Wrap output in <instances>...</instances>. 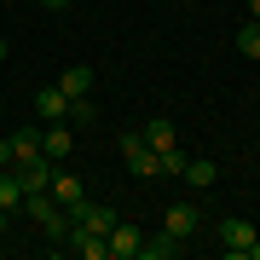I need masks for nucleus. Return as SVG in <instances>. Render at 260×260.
<instances>
[{
	"mask_svg": "<svg viewBox=\"0 0 260 260\" xmlns=\"http://www.w3.org/2000/svg\"><path fill=\"white\" fill-rule=\"evenodd\" d=\"M185 254V237H174L162 225V232H150V237H139V260H179Z\"/></svg>",
	"mask_w": 260,
	"mask_h": 260,
	"instance_id": "5",
	"label": "nucleus"
},
{
	"mask_svg": "<svg viewBox=\"0 0 260 260\" xmlns=\"http://www.w3.org/2000/svg\"><path fill=\"white\" fill-rule=\"evenodd\" d=\"M12 156H18V162H35V156H47V150H41V127H35V121L12 133Z\"/></svg>",
	"mask_w": 260,
	"mask_h": 260,
	"instance_id": "15",
	"label": "nucleus"
},
{
	"mask_svg": "<svg viewBox=\"0 0 260 260\" xmlns=\"http://www.w3.org/2000/svg\"><path fill=\"white\" fill-rule=\"evenodd\" d=\"M64 254H75V260H110V243H104V232H93V225H75L70 220V232H64V243H58Z\"/></svg>",
	"mask_w": 260,
	"mask_h": 260,
	"instance_id": "2",
	"label": "nucleus"
},
{
	"mask_svg": "<svg viewBox=\"0 0 260 260\" xmlns=\"http://www.w3.org/2000/svg\"><path fill=\"white\" fill-rule=\"evenodd\" d=\"M0 110H6V104H0Z\"/></svg>",
	"mask_w": 260,
	"mask_h": 260,
	"instance_id": "27",
	"label": "nucleus"
},
{
	"mask_svg": "<svg viewBox=\"0 0 260 260\" xmlns=\"http://www.w3.org/2000/svg\"><path fill=\"white\" fill-rule=\"evenodd\" d=\"M12 162L18 156H12V133H6V139H0V168H12Z\"/></svg>",
	"mask_w": 260,
	"mask_h": 260,
	"instance_id": "21",
	"label": "nucleus"
},
{
	"mask_svg": "<svg viewBox=\"0 0 260 260\" xmlns=\"http://www.w3.org/2000/svg\"><path fill=\"white\" fill-rule=\"evenodd\" d=\"M139 225H127V220H116L110 225V237H104V243H110V260H139Z\"/></svg>",
	"mask_w": 260,
	"mask_h": 260,
	"instance_id": "8",
	"label": "nucleus"
},
{
	"mask_svg": "<svg viewBox=\"0 0 260 260\" xmlns=\"http://www.w3.org/2000/svg\"><path fill=\"white\" fill-rule=\"evenodd\" d=\"M179 179H185L191 191H214V185H220V162H214V156H185Z\"/></svg>",
	"mask_w": 260,
	"mask_h": 260,
	"instance_id": "6",
	"label": "nucleus"
},
{
	"mask_svg": "<svg viewBox=\"0 0 260 260\" xmlns=\"http://www.w3.org/2000/svg\"><path fill=\"white\" fill-rule=\"evenodd\" d=\"M237 52H243V58H260V23H254V18L237 29Z\"/></svg>",
	"mask_w": 260,
	"mask_h": 260,
	"instance_id": "20",
	"label": "nucleus"
},
{
	"mask_svg": "<svg viewBox=\"0 0 260 260\" xmlns=\"http://www.w3.org/2000/svg\"><path fill=\"white\" fill-rule=\"evenodd\" d=\"M249 18H254V23H260V0H249Z\"/></svg>",
	"mask_w": 260,
	"mask_h": 260,
	"instance_id": "24",
	"label": "nucleus"
},
{
	"mask_svg": "<svg viewBox=\"0 0 260 260\" xmlns=\"http://www.w3.org/2000/svg\"><path fill=\"white\" fill-rule=\"evenodd\" d=\"M75 0H41V12H70Z\"/></svg>",
	"mask_w": 260,
	"mask_h": 260,
	"instance_id": "22",
	"label": "nucleus"
},
{
	"mask_svg": "<svg viewBox=\"0 0 260 260\" xmlns=\"http://www.w3.org/2000/svg\"><path fill=\"white\" fill-rule=\"evenodd\" d=\"M70 127H93V121H99V104H93V93H87V99H70Z\"/></svg>",
	"mask_w": 260,
	"mask_h": 260,
	"instance_id": "18",
	"label": "nucleus"
},
{
	"mask_svg": "<svg viewBox=\"0 0 260 260\" xmlns=\"http://www.w3.org/2000/svg\"><path fill=\"white\" fill-rule=\"evenodd\" d=\"M0 243H6V208H0Z\"/></svg>",
	"mask_w": 260,
	"mask_h": 260,
	"instance_id": "25",
	"label": "nucleus"
},
{
	"mask_svg": "<svg viewBox=\"0 0 260 260\" xmlns=\"http://www.w3.org/2000/svg\"><path fill=\"white\" fill-rule=\"evenodd\" d=\"M139 133H145V145H150V150H174V145H179V133H174V121H168V116H150Z\"/></svg>",
	"mask_w": 260,
	"mask_h": 260,
	"instance_id": "14",
	"label": "nucleus"
},
{
	"mask_svg": "<svg viewBox=\"0 0 260 260\" xmlns=\"http://www.w3.org/2000/svg\"><path fill=\"white\" fill-rule=\"evenodd\" d=\"M47 191H52V203H58V208H70V203H81V197H87V191H81V179L64 174V168H52V185H47Z\"/></svg>",
	"mask_w": 260,
	"mask_h": 260,
	"instance_id": "13",
	"label": "nucleus"
},
{
	"mask_svg": "<svg viewBox=\"0 0 260 260\" xmlns=\"http://www.w3.org/2000/svg\"><path fill=\"white\" fill-rule=\"evenodd\" d=\"M58 87H64L70 99H87L93 93V64H70L64 75H58Z\"/></svg>",
	"mask_w": 260,
	"mask_h": 260,
	"instance_id": "16",
	"label": "nucleus"
},
{
	"mask_svg": "<svg viewBox=\"0 0 260 260\" xmlns=\"http://www.w3.org/2000/svg\"><path fill=\"white\" fill-rule=\"evenodd\" d=\"M121 162L133 179H156V150L145 145V133H121Z\"/></svg>",
	"mask_w": 260,
	"mask_h": 260,
	"instance_id": "3",
	"label": "nucleus"
},
{
	"mask_svg": "<svg viewBox=\"0 0 260 260\" xmlns=\"http://www.w3.org/2000/svg\"><path fill=\"white\" fill-rule=\"evenodd\" d=\"M243 260H260V237H254V243H249V254H243Z\"/></svg>",
	"mask_w": 260,
	"mask_h": 260,
	"instance_id": "23",
	"label": "nucleus"
},
{
	"mask_svg": "<svg viewBox=\"0 0 260 260\" xmlns=\"http://www.w3.org/2000/svg\"><path fill=\"white\" fill-rule=\"evenodd\" d=\"M179 168H185V150H179V145L174 150H156V174L162 179H179Z\"/></svg>",
	"mask_w": 260,
	"mask_h": 260,
	"instance_id": "19",
	"label": "nucleus"
},
{
	"mask_svg": "<svg viewBox=\"0 0 260 260\" xmlns=\"http://www.w3.org/2000/svg\"><path fill=\"white\" fill-rule=\"evenodd\" d=\"M162 225H168L174 237H185V243H191V237H197V225H203V214H197V203H168V220H162Z\"/></svg>",
	"mask_w": 260,
	"mask_h": 260,
	"instance_id": "10",
	"label": "nucleus"
},
{
	"mask_svg": "<svg viewBox=\"0 0 260 260\" xmlns=\"http://www.w3.org/2000/svg\"><path fill=\"white\" fill-rule=\"evenodd\" d=\"M23 214H29V220H35V225H41V232H47L52 243H64V232H70V214L52 203V191H29V197H23Z\"/></svg>",
	"mask_w": 260,
	"mask_h": 260,
	"instance_id": "1",
	"label": "nucleus"
},
{
	"mask_svg": "<svg viewBox=\"0 0 260 260\" xmlns=\"http://www.w3.org/2000/svg\"><path fill=\"white\" fill-rule=\"evenodd\" d=\"M64 214H70V220H75V225H93V232H104V237H110V225L121 220V214H116L110 203H87V197H81V203H70Z\"/></svg>",
	"mask_w": 260,
	"mask_h": 260,
	"instance_id": "4",
	"label": "nucleus"
},
{
	"mask_svg": "<svg viewBox=\"0 0 260 260\" xmlns=\"http://www.w3.org/2000/svg\"><path fill=\"white\" fill-rule=\"evenodd\" d=\"M0 58H6V41H0Z\"/></svg>",
	"mask_w": 260,
	"mask_h": 260,
	"instance_id": "26",
	"label": "nucleus"
},
{
	"mask_svg": "<svg viewBox=\"0 0 260 260\" xmlns=\"http://www.w3.org/2000/svg\"><path fill=\"white\" fill-rule=\"evenodd\" d=\"M35 110H41V121H64L70 116V93H64V87H41V93H35Z\"/></svg>",
	"mask_w": 260,
	"mask_h": 260,
	"instance_id": "11",
	"label": "nucleus"
},
{
	"mask_svg": "<svg viewBox=\"0 0 260 260\" xmlns=\"http://www.w3.org/2000/svg\"><path fill=\"white\" fill-rule=\"evenodd\" d=\"M249 243H254V225L249 220H220V249L232 254V260L249 254Z\"/></svg>",
	"mask_w": 260,
	"mask_h": 260,
	"instance_id": "9",
	"label": "nucleus"
},
{
	"mask_svg": "<svg viewBox=\"0 0 260 260\" xmlns=\"http://www.w3.org/2000/svg\"><path fill=\"white\" fill-rule=\"evenodd\" d=\"M0 208H23V179H18V168H0Z\"/></svg>",
	"mask_w": 260,
	"mask_h": 260,
	"instance_id": "17",
	"label": "nucleus"
},
{
	"mask_svg": "<svg viewBox=\"0 0 260 260\" xmlns=\"http://www.w3.org/2000/svg\"><path fill=\"white\" fill-rule=\"evenodd\" d=\"M41 150H47V162H64L75 150V127L70 121H47V133H41Z\"/></svg>",
	"mask_w": 260,
	"mask_h": 260,
	"instance_id": "7",
	"label": "nucleus"
},
{
	"mask_svg": "<svg viewBox=\"0 0 260 260\" xmlns=\"http://www.w3.org/2000/svg\"><path fill=\"white\" fill-rule=\"evenodd\" d=\"M12 168H18V179H23V197L52 185V162H47V156H35V162H12Z\"/></svg>",
	"mask_w": 260,
	"mask_h": 260,
	"instance_id": "12",
	"label": "nucleus"
}]
</instances>
